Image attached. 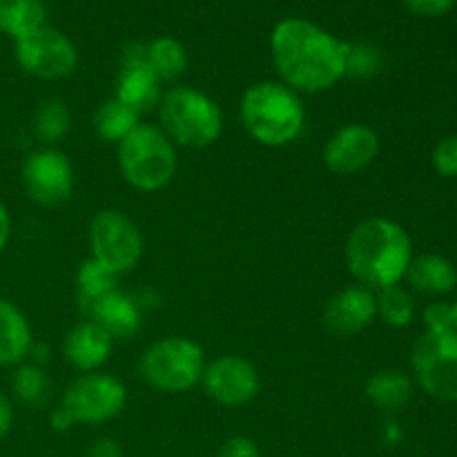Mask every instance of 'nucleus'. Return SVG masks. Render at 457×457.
I'll list each match as a JSON object with an SVG mask.
<instances>
[{
	"mask_svg": "<svg viewBox=\"0 0 457 457\" xmlns=\"http://www.w3.org/2000/svg\"><path fill=\"white\" fill-rule=\"evenodd\" d=\"M22 187L40 208H58L74 190V168L58 147H38L22 163Z\"/></svg>",
	"mask_w": 457,
	"mask_h": 457,
	"instance_id": "11",
	"label": "nucleus"
},
{
	"mask_svg": "<svg viewBox=\"0 0 457 457\" xmlns=\"http://www.w3.org/2000/svg\"><path fill=\"white\" fill-rule=\"evenodd\" d=\"M13 56L25 74L40 80H62L74 74L79 65V52L74 43L49 25L16 40Z\"/></svg>",
	"mask_w": 457,
	"mask_h": 457,
	"instance_id": "10",
	"label": "nucleus"
},
{
	"mask_svg": "<svg viewBox=\"0 0 457 457\" xmlns=\"http://www.w3.org/2000/svg\"><path fill=\"white\" fill-rule=\"evenodd\" d=\"M159 128L174 145L210 147L223 132L221 107L214 98L190 85H172L161 94Z\"/></svg>",
	"mask_w": 457,
	"mask_h": 457,
	"instance_id": "4",
	"label": "nucleus"
},
{
	"mask_svg": "<svg viewBox=\"0 0 457 457\" xmlns=\"http://www.w3.org/2000/svg\"><path fill=\"white\" fill-rule=\"evenodd\" d=\"M49 378L40 366L36 364H18L12 375V391L18 402L25 406L38 409L49 397Z\"/></svg>",
	"mask_w": 457,
	"mask_h": 457,
	"instance_id": "27",
	"label": "nucleus"
},
{
	"mask_svg": "<svg viewBox=\"0 0 457 457\" xmlns=\"http://www.w3.org/2000/svg\"><path fill=\"white\" fill-rule=\"evenodd\" d=\"M114 339L92 320H83L67 333L62 353L65 360L80 373H96L107 364Z\"/></svg>",
	"mask_w": 457,
	"mask_h": 457,
	"instance_id": "16",
	"label": "nucleus"
},
{
	"mask_svg": "<svg viewBox=\"0 0 457 457\" xmlns=\"http://www.w3.org/2000/svg\"><path fill=\"white\" fill-rule=\"evenodd\" d=\"M47 25L43 0H0V34L16 40Z\"/></svg>",
	"mask_w": 457,
	"mask_h": 457,
	"instance_id": "22",
	"label": "nucleus"
},
{
	"mask_svg": "<svg viewBox=\"0 0 457 457\" xmlns=\"http://www.w3.org/2000/svg\"><path fill=\"white\" fill-rule=\"evenodd\" d=\"M128 404V388L119 378L107 373H83L67 386L62 393L58 409L65 413L71 428L76 424H98L112 422L123 413Z\"/></svg>",
	"mask_w": 457,
	"mask_h": 457,
	"instance_id": "7",
	"label": "nucleus"
},
{
	"mask_svg": "<svg viewBox=\"0 0 457 457\" xmlns=\"http://www.w3.org/2000/svg\"><path fill=\"white\" fill-rule=\"evenodd\" d=\"M205 366V353L195 339L163 337L143 351L138 373L156 391L187 393L201 384Z\"/></svg>",
	"mask_w": 457,
	"mask_h": 457,
	"instance_id": "6",
	"label": "nucleus"
},
{
	"mask_svg": "<svg viewBox=\"0 0 457 457\" xmlns=\"http://www.w3.org/2000/svg\"><path fill=\"white\" fill-rule=\"evenodd\" d=\"M239 119L259 145L286 147L302 134L306 110L302 96L281 80H259L241 96Z\"/></svg>",
	"mask_w": 457,
	"mask_h": 457,
	"instance_id": "3",
	"label": "nucleus"
},
{
	"mask_svg": "<svg viewBox=\"0 0 457 457\" xmlns=\"http://www.w3.org/2000/svg\"><path fill=\"white\" fill-rule=\"evenodd\" d=\"M366 400L379 411L395 413L404 409L415 393V382L411 375H406L400 369H384L370 375L364 386Z\"/></svg>",
	"mask_w": 457,
	"mask_h": 457,
	"instance_id": "20",
	"label": "nucleus"
},
{
	"mask_svg": "<svg viewBox=\"0 0 457 457\" xmlns=\"http://www.w3.org/2000/svg\"><path fill=\"white\" fill-rule=\"evenodd\" d=\"M217 457H263L262 449L253 437L245 436H232L219 449Z\"/></svg>",
	"mask_w": 457,
	"mask_h": 457,
	"instance_id": "31",
	"label": "nucleus"
},
{
	"mask_svg": "<svg viewBox=\"0 0 457 457\" xmlns=\"http://www.w3.org/2000/svg\"><path fill=\"white\" fill-rule=\"evenodd\" d=\"M379 70V54L370 45H348L346 74L370 76Z\"/></svg>",
	"mask_w": 457,
	"mask_h": 457,
	"instance_id": "29",
	"label": "nucleus"
},
{
	"mask_svg": "<svg viewBox=\"0 0 457 457\" xmlns=\"http://www.w3.org/2000/svg\"><path fill=\"white\" fill-rule=\"evenodd\" d=\"M204 391L214 404L223 409H241L262 391V375L257 366L241 355H221L208 361L204 370Z\"/></svg>",
	"mask_w": 457,
	"mask_h": 457,
	"instance_id": "12",
	"label": "nucleus"
},
{
	"mask_svg": "<svg viewBox=\"0 0 457 457\" xmlns=\"http://www.w3.org/2000/svg\"><path fill=\"white\" fill-rule=\"evenodd\" d=\"M147 65L154 71L161 83H177L187 70L186 47L172 36H159V38L145 43Z\"/></svg>",
	"mask_w": 457,
	"mask_h": 457,
	"instance_id": "23",
	"label": "nucleus"
},
{
	"mask_svg": "<svg viewBox=\"0 0 457 457\" xmlns=\"http://www.w3.org/2000/svg\"><path fill=\"white\" fill-rule=\"evenodd\" d=\"M92 259L116 277L134 270L143 259V235L137 223L120 210H98L89 221Z\"/></svg>",
	"mask_w": 457,
	"mask_h": 457,
	"instance_id": "9",
	"label": "nucleus"
},
{
	"mask_svg": "<svg viewBox=\"0 0 457 457\" xmlns=\"http://www.w3.org/2000/svg\"><path fill=\"white\" fill-rule=\"evenodd\" d=\"M451 312H453V330L457 333V299L451 302Z\"/></svg>",
	"mask_w": 457,
	"mask_h": 457,
	"instance_id": "37",
	"label": "nucleus"
},
{
	"mask_svg": "<svg viewBox=\"0 0 457 457\" xmlns=\"http://www.w3.org/2000/svg\"><path fill=\"white\" fill-rule=\"evenodd\" d=\"M161 80L147 65L145 43H132L123 52L120 71L116 76L114 98L137 112L138 116L156 110L161 101Z\"/></svg>",
	"mask_w": 457,
	"mask_h": 457,
	"instance_id": "14",
	"label": "nucleus"
},
{
	"mask_svg": "<svg viewBox=\"0 0 457 457\" xmlns=\"http://www.w3.org/2000/svg\"><path fill=\"white\" fill-rule=\"evenodd\" d=\"M406 9L424 18H437L449 13L455 7L457 0H402Z\"/></svg>",
	"mask_w": 457,
	"mask_h": 457,
	"instance_id": "32",
	"label": "nucleus"
},
{
	"mask_svg": "<svg viewBox=\"0 0 457 457\" xmlns=\"http://www.w3.org/2000/svg\"><path fill=\"white\" fill-rule=\"evenodd\" d=\"M378 317V299L373 290L355 284L342 288L328 299L324 308V326L330 335L353 337L369 328Z\"/></svg>",
	"mask_w": 457,
	"mask_h": 457,
	"instance_id": "15",
	"label": "nucleus"
},
{
	"mask_svg": "<svg viewBox=\"0 0 457 457\" xmlns=\"http://www.w3.org/2000/svg\"><path fill=\"white\" fill-rule=\"evenodd\" d=\"M71 125V112L67 107V103L62 98H45L34 112V119H31V128H34L36 138L43 143L45 147H54L58 141L65 138V134L70 132Z\"/></svg>",
	"mask_w": 457,
	"mask_h": 457,
	"instance_id": "25",
	"label": "nucleus"
},
{
	"mask_svg": "<svg viewBox=\"0 0 457 457\" xmlns=\"http://www.w3.org/2000/svg\"><path fill=\"white\" fill-rule=\"evenodd\" d=\"M116 281H119V277L98 262H94L92 257L80 263L79 272H76V302H79L85 320L92 315V311L103 299L119 290Z\"/></svg>",
	"mask_w": 457,
	"mask_h": 457,
	"instance_id": "21",
	"label": "nucleus"
},
{
	"mask_svg": "<svg viewBox=\"0 0 457 457\" xmlns=\"http://www.w3.org/2000/svg\"><path fill=\"white\" fill-rule=\"evenodd\" d=\"M413 257L409 230L386 217L360 221L344 245L348 272L357 284L373 293L402 284Z\"/></svg>",
	"mask_w": 457,
	"mask_h": 457,
	"instance_id": "2",
	"label": "nucleus"
},
{
	"mask_svg": "<svg viewBox=\"0 0 457 457\" xmlns=\"http://www.w3.org/2000/svg\"><path fill=\"white\" fill-rule=\"evenodd\" d=\"M431 165L442 179H457V134L436 143L431 152Z\"/></svg>",
	"mask_w": 457,
	"mask_h": 457,
	"instance_id": "28",
	"label": "nucleus"
},
{
	"mask_svg": "<svg viewBox=\"0 0 457 457\" xmlns=\"http://www.w3.org/2000/svg\"><path fill=\"white\" fill-rule=\"evenodd\" d=\"M87 320L96 321L112 339H132L141 328V308L123 290L103 299Z\"/></svg>",
	"mask_w": 457,
	"mask_h": 457,
	"instance_id": "19",
	"label": "nucleus"
},
{
	"mask_svg": "<svg viewBox=\"0 0 457 457\" xmlns=\"http://www.w3.org/2000/svg\"><path fill=\"white\" fill-rule=\"evenodd\" d=\"M378 299V317L391 328H406L413 324L415 315H418V302L415 295L402 284L391 286L375 293Z\"/></svg>",
	"mask_w": 457,
	"mask_h": 457,
	"instance_id": "26",
	"label": "nucleus"
},
{
	"mask_svg": "<svg viewBox=\"0 0 457 457\" xmlns=\"http://www.w3.org/2000/svg\"><path fill=\"white\" fill-rule=\"evenodd\" d=\"M119 168L134 190L159 192L177 177V145L159 125L141 123L119 143Z\"/></svg>",
	"mask_w": 457,
	"mask_h": 457,
	"instance_id": "5",
	"label": "nucleus"
},
{
	"mask_svg": "<svg viewBox=\"0 0 457 457\" xmlns=\"http://www.w3.org/2000/svg\"><path fill=\"white\" fill-rule=\"evenodd\" d=\"M415 386L445 404L457 402V333L424 330L411 346Z\"/></svg>",
	"mask_w": 457,
	"mask_h": 457,
	"instance_id": "8",
	"label": "nucleus"
},
{
	"mask_svg": "<svg viewBox=\"0 0 457 457\" xmlns=\"http://www.w3.org/2000/svg\"><path fill=\"white\" fill-rule=\"evenodd\" d=\"M141 125V116L116 98L101 103L94 112V132L107 143H120Z\"/></svg>",
	"mask_w": 457,
	"mask_h": 457,
	"instance_id": "24",
	"label": "nucleus"
},
{
	"mask_svg": "<svg viewBox=\"0 0 457 457\" xmlns=\"http://www.w3.org/2000/svg\"><path fill=\"white\" fill-rule=\"evenodd\" d=\"M382 440H384V445H388V446L400 445V440H402V428L397 427L395 422H388L386 427H384V431H382Z\"/></svg>",
	"mask_w": 457,
	"mask_h": 457,
	"instance_id": "36",
	"label": "nucleus"
},
{
	"mask_svg": "<svg viewBox=\"0 0 457 457\" xmlns=\"http://www.w3.org/2000/svg\"><path fill=\"white\" fill-rule=\"evenodd\" d=\"M9 237H12V214H9L7 205L0 201V253H3L4 245H7Z\"/></svg>",
	"mask_w": 457,
	"mask_h": 457,
	"instance_id": "35",
	"label": "nucleus"
},
{
	"mask_svg": "<svg viewBox=\"0 0 457 457\" xmlns=\"http://www.w3.org/2000/svg\"><path fill=\"white\" fill-rule=\"evenodd\" d=\"M34 348L31 326L16 303L0 299V366H18Z\"/></svg>",
	"mask_w": 457,
	"mask_h": 457,
	"instance_id": "18",
	"label": "nucleus"
},
{
	"mask_svg": "<svg viewBox=\"0 0 457 457\" xmlns=\"http://www.w3.org/2000/svg\"><path fill=\"white\" fill-rule=\"evenodd\" d=\"M404 281L411 293L428 299H445L457 288V263L442 254H420L411 262Z\"/></svg>",
	"mask_w": 457,
	"mask_h": 457,
	"instance_id": "17",
	"label": "nucleus"
},
{
	"mask_svg": "<svg viewBox=\"0 0 457 457\" xmlns=\"http://www.w3.org/2000/svg\"><path fill=\"white\" fill-rule=\"evenodd\" d=\"M83 457H123V449L112 437H96L92 445L87 446Z\"/></svg>",
	"mask_w": 457,
	"mask_h": 457,
	"instance_id": "33",
	"label": "nucleus"
},
{
	"mask_svg": "<svg viewBox=\"0 0 457 457\" xmlns=\"http://www.w3.org/2000/svg\"><path fill=\"white\" fill-rule=\"evenodd\" d=\"M270 54L281 83L297 94L326 92L346 76L348 43L306 18L277 22Z\"/></svg>",
	"mask_w": 457,
	"mask_h": 457,
	"instance_id": "1",
	"label": "nucleus"
},
{
	"mask_svg": "<svg viewBox=\"0 0 457 457\" xmlns=\"http://www.w3.org/2000/svg\"><path fill=\"white\" fill-rule=\"evenodd\" d=\"M13 427V404L9 402V397H4L0 393V440L12 431Z\"/></svg>",
	"mask_w": 457,
	"mask_h": 457,
	"instance_id": "34",
	"label": "nucleus"
},
{
	"mask_svg": "<svg viewBox=\"0 0 457 457\" xmlns=\"http://www.w3.org/2000/svg\"><path fill=\"white\" fill-rule=\"evenodd\" d=\"M422 320L424 330H428V333H455L451 302H445V299H433L431 303H427Z\"/></svg>",
	"mask_w": 457,
	"mask_h": 457,
	"instance_id": "30",
	"label": "nucleus"
},
{
	"mask_svg": "<svg viewBox=\"0 0 457 457\" xmlns=\"http://www.w3.org/2000/svg\"><path fill=\"white\" fill-rule=\"evenodd\" d=\"M379 147V134L370 125L346 123L330 134L321 156L330 172L348 177L369 168L378 159Z\"/></svg>",
	"mask_w": 457,
	"mask_h": 457,
	"instance_id": "13",
	"label": "nucleus"
}]
</instances>
